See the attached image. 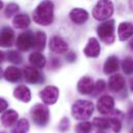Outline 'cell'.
<instances>
[{"label": "cell", "mask_w": 133, "mask_h": 133, "mask_svg": "<svg viewBox=\"0 0 133 133\" xmlns=\"http://www.w3.org/2000/svg\"><path fill=\"white\" fill-rule=\"evenodd\" d=\"M33 20L39 25L49 26L54 21V4L51 0L41 1L33 11Z\"/></svg>", "instance_id": "1"}, {"label": "cell", "mask_w": 133, "mask_h": 133, "mask_svg": "<svg viewBox=\"0 0 133 133\" xmlns=\"http://www.w3.org/2000/svg\"><path fill=\"white\" fill-rule=\"evenodd\" d=\"M94 111V105L88 100H77L73 103L71 108V114L74 119L84 121L89 119Z\"/></svg>", "instance_id": "2"}, {"label": "cell", "mask_w": 133, "mask_h": 133, "mask_svg": "<svg viewBox=\"0 0 133 133\" xmlns=\"http://www.w3.org/2000/svg\"><path fill=\"white\" fill-rule=\"evenodd\" d=\"M92 14L97 21L108 20L114 14V4L110 0H99L94 6Z\"/></svg>", "instance_id": "3"}, {"label": "cell", "mask_w": 133, "mask_h": 133, "mask_svg": "<svg viewBox=\"0 0 133 133\" xmlns=\"http://www.w3.org/2000/svg\"><path fill=\"white\" fill-rule=\"evenodd\" d=\"M31 117L37 126H45L49 122V108L44 104H35L31 109Z\"/></svg>", "instance_id": "4"}, {"label": "cell", "mask_w": 133, "mask_h": 133, "mask_svg": "<svg viewBox=\"0 0 133 133\" xmlns=\"http://www.w3.org/2000/svg\"><path fill=\"white\" fill-rule=\"evenodd\" d=\"M115 22L112 20L105 21L97 29V33L105 43H112L115 40Z\"/></svg>", "instance_id": "5"}, {"label": "cell", "mask_w": 133, "mask_h": 133, "mask_svg": "<svg viewBox=\"0 0 133 133\" xmlns=\"http://www.w3.org/2000/svg\"><path fill=\"white\" fill-rule=\"evenodd\" d=\"M34 34L31 31H26L19 35L17 39V46L19 51L27 52L30 49H33Z\"/></svg>", "instance_id": "6"}, {"label": "cell", "mask_w": 133, "mask_h": 133, "mask_svg": "<svg viewBox=\"0 0 133 133\" xmlns=\"http://www.w3.org/2000/svg\"><path fill=\"white\" fill-rule=\"evenodd\" d=\"M39 96L44 104L51 105L57 102L58 97H59V90L57 87L48 86L39 93Z\"/></svg>", "instance_id": "7"}, {"label": "cell", "mask_w": 133, "mask_h": 133, "mask_svg": "<svg viewBox=\"0 0 133 133\" xmlns=\"http://www.w3.org/2000/svg\"><path fill=\"white\" fill-rule=\"evenodd\" d=\"M114 107H115V100L109 95H104L100 97V99L97 102L98 111L102 115L110 114L114 110Z\"/></svg>", "instance_id": "8"}, {"label": "cell", "mask_w": 133, "mask_h": 133, "mask_svg": "<svg viewBox=\"0 0 133 133\" xmlns=\"http://www.w3.org/2000/svg\"><path fill=\"white\" fill-rule=\"evenodd\" d=\"M50 49L56 54H63L68 50V44L62 37L54 36L50 41Z\"/></svg>", "instance_id": "9"}, {"label": "cell", "mask_w": 133, "mask_h": 133, "mask_svg": "<svg viewBox=\"0 0 133 133\" xmlns=\"http://www.w3.org/2000/svg\"><path fill=\"white\" fill-rule=\"evenodd\" d=\"M24 76L26 82L29 84H38L43 81L40 72L33 66H28L24 69Z\"/></svg>", "instance_id": "10"}, {"label": "cell", "mask_w": 133, "mask_h": 133, "mask_svg": "<svg viewBox=\"0 0 133 133\" xmlns=\"http://www.w3.org/2000/svg\"><path fill=\"white\" fill-rule=\"evenodd\" d=\"M108 88L112 91V92H120L125 88V78L123 75L116 73L114 75H111L108 79Z\"/></svg>", "instance_id": "11"}, {"label": "cell", "mask_w": 133, "mask_h": 133, "mask_svg": "<svg viewBox=\"0 0 133 133\" xmlns=\"http://www.w3.org/2000/svg\"><path fill=\"white\" fill-rule=\"evenodd\" d=\"M84 53L87 57H91V58L98 57L100 54V44L98 40L94 37L90 38L86 48L84 49Z\"/></svg>", "instance_id": "12"}, {"label": "cell", "mask_w": 133, "mask_h": 133, "mask_svg": "<svg viewBox=\"0 0 133 133\" xmlns=\"http://www.w3.org/2000/svg\"><path fill=\"white\" fill-rule=\"evenodd\" d=\"M94 82L91 77L89 76H84L79 79L78 84H77V91L81 93V94H85V95H88V94H91L94 90Z\"/></svg>", "instance_id": "13"}, {"label": "cell", "mask_w": 133, "mask_h": 133, "mask_svg": "<svg viewBox=\"0 0 133 133\" xmlns=\"http://www.w3.org/2000/svg\"><path fill=\"white\" fill-rule=\"evenodd\" d=\"M15 38V33L12 29L5 27L0 31V46L2 48H8L12 44Z\"/></svg>", "instance_id": "14"}, {"label": "cell", "mask_w": 133, "mask_h": 133, "mask_svg": "<svg viewBox=\"0 0 133 133\" xmlns=\"http://www.w3.org/2000/svg\"><path fill=\"white\" fill-rule=\"evenodd\" d=\"M69 17L73 23L81 25V24H84L88 20L89 14L87 12V10H85L83 8H73L70 11Z\"/></svg>", "instance_id": "15"}, {"label": "cell", "mask_w": 133, "mask_h": 133, "mask_svg": "<svg viewBox=\"0 0 133 133\" xmlns=\"http://www.w3.org/2000/svg\"><path fill=\"white\" fill-rule=\"evenodd\" d=\"M122 117H123V114L119 110H114L111 111L110 114V117L108 119V122H109V127L112 129V131L115 133H119L121 131V128H122Z\"/></svg>", "instance_id": "16"}, {"label": "cell", "mask_w": 133, "mask_h": 133, "mask_svg": "<svg viewBox=\"0 0 133 133\" xmlns=\"http://www.w3.org/2000/svg\"><path fill=\"white\" fill-rule=\"evenodd\" d=\"M118 35L120 40H127L133 36V24L129 22H123L119 25Z\"/></svg>", "instance_id": "17"}, {"label": "cell", "mask_w": 133, "mask_h": 133, "mask_svg": "<svg viewBox=\"0 0 133 133\" xmlns=\"http://www.w3.org/2000/svg\"><path fill=\"white\" fill-rule=\"evenodd\" d=\"M18 117H19V115H18V112L16 110H12V109L6 110L1 116V123L5 127H10V126L17 124Z\"/></svg>", "instance_id": "18"}, {"label": "cell", "mask_w": 133, "mask_h": 133, "mask_svg": "<svg viewBox=\"0 0 133 133\" xmlns=\"http://www.w3.org/2000/svg\"><path fill=\"white\" fill-rule=\"evenodd\" d=\"M14 96L20 101L29 102L31 100V92H30L28 87H26L24 85H21V86H18L15 89Z\"/></svg>", "instance_id": "19"}, {"label": "cell", "mask_w": 133, "mask_h": 133, "mask_svg": "<svg viewBox=\"0 0 133 133\" xmlns=\"http://www.w3.org/2000/svg\"><path fill=\"white\" fill-rule=\"evenodd\" d=\"M4 77L6 81L11 82V83H16L18 81L21 79L22 77V72L18 67L9 66L7 67L4 71Z\"/></svg>", "instance_id": "20"}, {"label": "cell", "mask_w": 133, "mask_h": 133, "mask_svg": "<svg viewBox=\"0 0 133 133\" xmlns=\"http://www.w3.org/2000/svg\"><path fill=\"white\" fill-rule=\"evenodd\" d=\"M119 69V61L118 58L115 56H110L107 58V60L104 63L103 66V72L105 74H111L115 73Z\"/></svg>", "instance_id": "21"}, {"label": "cell", "mask_w": 133, "mask_h": 133, "mask_svg": "<svg viewBox=\"0 0 133 133\" xmlns=\"http://www.w3.org/2000/svg\"><path fill=\"white\" fill-rule=\"evenodd\" d=\"M29 62L35 68H43L45 66L46 60L44 56L39 52H34L29 56Z\"/></svg>", "instance_id": "22"}, {"label": "cell", "mask_w": 133, "mask_h": 133, "mask_svg": "<svg viewBox=\"0 0 133 133\" xmlns=\"http://www.w3.org/2000/svg\"><path fill=\"white\" fill-rule=\"evenodd\" d=\"M12 24L16 28L25 29L30 25V19L27 15H17L12 20Z\"/></svg>", "instance_id": "23"}, {"label": "cell", "mask_w": 133, "mask_h": 133, "mask_svg": "<svg viewBox=\"0 0 133 133\" xmlns=\"http://www.w3.org/2000/svg\"><path fill=\"white\" fill-rule=\"evenodd\" d=\"M45 41H46V36L44 32L41 31L36 32V34H34L33 49L35 51H42L45 46Z\"/></svg>", "instance_id": "24"}, {"label": "cell", "mask_w": 133, "mask_h": 133, "mask_svg": "<svg viewBox=\"0 0 133 133\" xmlns=\"http://www.w3.org/2000/svg\"><path fill=\"white\" fill-rule=\"evenodd\" d=\"M29 130V122L26 119H21L17 122L15 128L11 130V133H27Z\"/></svg>", "instance_id": "25"}, {"label": "cell", "mask_w": 133, "mask_h": 133, "mask_svg": "<svg viewBox=\"0 0 133 133\" xmlns=\"http://www.w3.org/2000/svg\"><path fill=\"white\" fill-rule=\"evenodd\" d=\"M122 68L123 71L127 74L130 75L133 73V59L130 57H127L123 62H122Z\"/></svg>", "instance_id": "26"}, {"label": "cell", "mask_w": 133, "mask_h": 133, "mask_svg": "<svg viewBox=\"0 0 133 133\" xmlns=\"http://www.w3.org/2000/svg\"><path fill=\"white\" fill-rule=\"evenodd\" d=\"M92 130V124L89 122H82L76 125L75 127V132L76 133H90Z\"/></svg>", "instance_id": "27"}, {"label": "cell", "mask_w": 133, "mask_h": 133, "mask_svg": "<svg viewBox=\"0 0 133 133\" xmlns=\"http://www.w3.org/2000/svg\"><path fill=\"white\" fill-rule=\"evenodd\" d=\"M93 125L98 129H107V128H109L108 119H104V118H95L93 120Z\"/></svg>", "instance_id": "28"}, {"label": "cell", "mask_w": 133, "mask_h": 133, "mask_svg": "<svg viewBox=\"0 0 133 133\" xmlns=\"http://www.w3.org/2000/svg\"><path fill=\"white\" fill-rule=\"evenodd\" d=\"M19 10V5L17 3H9L6 8H5V11H4V15L5 17L7 18H10L12 16H15Z\"/></svg>", "instance_id": "29"}, {"label": "cell", "mask_w": 133, "mask_h": 133, "mask_svg": "<svg viewBox=\"0 0 133 133\" xmlns=\"http://www.w3.org/2000/svg\"><path fill=\"white\" fill-rule=\"evenodd\" d=\"M7 59H8V61H10L11 63H15V64H20L22 62V56L17 51L9 52L7 54Z\"/></svg>", "instance_id": "30"}, {"label": "cell", "mask_w": 133, "mask_h": 133, "mask_svg": "<svg viewBox=\"0 0 133 133\" xmlns=\"http://www.w3.org/2000/svg\"><path fill=\"white\" fill-rule=\"evenodd\" d=\"M105 87H106V84H105V82H104L103 79L97 81V83H96L95 86H94V90H93L94 95L96 96V95H98L100 93H102V92L105 90Z\"/></svg>", "instance_id": "31"}, {"label": "cell", "mask_w": 133, "mask_h": 133, "mask_svg": "<svg viewBox=\"0 0 133 133\" xmlns=\"http://www.w3.org/2000/svg\"><path fill=\"white\" fill-rule=\"evenodd\" d=\"M69 121L67 120L66 118H64L62 121H61V123H60V125H59V128L62 130V131H65L66 129H68V127H69Z\"/></svg>", "instance_id": "32"}, {"label": "cell", "mask_w": 133, "mask_h": 133, "mask_svg": "<svg viewBox=\"0 0 133 133\" xmlns=\"http://www.w3.org/2000/svg\"><path fill=\"white\" fill-rule=\"evenodd\" d=\"M8 106V103L6 102V100H4L3 98H0V112L4 111Z\"/></svg>", "instance_id": "33"}, {"label": "cell", "mask_w": 133, "mask_h": 133, "mask_svg": "<svg viewBox=\"0 0 133 133\" xmlns=\"http://www.w3.org/2000/svg\"><path fill=\"white\" fill-rule=\"evenodd\" d=\"M67 59H68V61L72 62V61H74V59H75V55H74L73 53H69V54L67 55Z\"/></svg>", "instance_id": "34"}, {"label": "cell", "mask_w": 133, "mask_h": 133, "mask_svg": "<svg viewBox=\"0 0 133 133\" xmlns=\"http://www.w3.org/2000/svg\"><path fill=\"white\" fill-rule=\"evenodd\" d=\"M128 116L130 119H133V105H131L129 107V110H128Z\"/></svg>", "instance_id": "35"}, {"label": "cell", "mask_w": 133, "mask_h": 133, "mask_svg": "<svg viewBox=\"0 0 133 133\" xmlns=\"http://www.w3.org/2000/svg\"><path fill=\"white\" fill-rule=\"evenodd\" d=\"M3 59H4V54L0 51V64L2 63V61H3Z\"/></svg>", "instance_id": "36"}, {"label": "cell", "mask_w": 133, "mask_h": 133, "mask_svg": "<svg viewBox=\"0 0 133 133\" xmlns=\"http://www.w3.org/2000/svg\"><path fill=\"white\" fill-rule=\"evenodd\" d=\"M129 46H130V49L133 51V38L130 40V42H129Z\"/></svg>", "instance_id": "37"}, {"label": "cell", "mask_w": 133, "mask_h": 133, "mask_svg": "<svg viewBox=\"0 0 133 133\" xmlns=\"http://www.w3.org/2000/svg\"><path fill=\"white\" fill-rule=\"evenodd\" d=\"M130 89H131V91L133 92V78L130 81Z\"/></svg>", "instance_id": "38"}, {"label": "cell", "mask_w": 133, "mask_h": 133, "mask_svg": "<svg viewBox=\"0 0 133 133\" xmlns=\"http://www.w3.org/2000/svg\"><path fill=\"white\" fill-rule=\"evenodd\" d=\"M2 7H3V3H2V1L0 0V9H1Z\"/></svg>", "instance_id": "39"}, {"label": "cell", "mask_w": 133, "mask_h": 133, "mask_svg": "<svg viewBox=\"0 0 133 133\" xmlns=\"http://www.w3.org/2000/svg\"><path fill=\"white\" fill-rule=\"evenodd\" d=\"M130 133H133V128L131 129V131H130Z\"/></svg>", "instance_id": "40"}, {"label": "cell", "mask_w": 133, "mask_h": 133, "mask_svg": "<svg viewBox=\"0 0 133 133\" xmlns=\"http://www.w3.org/2000/svg\"><path fill=\"white\" fill-rule=\"evenodd\" d=\"M97 133H105V132H102V131H99V132H97Z\"/></svg>", "instance_id": "41"}, {"label": "cell", "mask_w": 133, "mask_h": 133, "mask_svg": "<svg viewBox=\"0 0 133 133\" xmlns=\"http://www.w3.org/2000/svg\"><path fill=\"white\" fill-rule=\"evenodd\" d=\"M2 133H3V132H2Z\"/></svg>", "instance_id": "42"}]
</instances>
